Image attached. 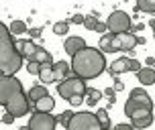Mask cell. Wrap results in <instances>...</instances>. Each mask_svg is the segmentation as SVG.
I'll return each mask as SVG.
<instances>
[{
	"mask_svg": "<svg viewBox=\"0 0 155 130\" xmlns=\"http://www.w3.org/2000/svg\"><path fill=\"white\" fill-rule=\"evenodd\" d=\"M16 49H18V53L23 55L25 59H29V61H31V59H33V55L37 53V49H39V47L35 45V43H33L31 39H29V41H27V39H18V41H16Z\"/></svg>",
	"mask_w": 155,
	"mask_h": 130,
	"instance_id": "12",
	"label": "cell"
},
{
	"mask_svg": "<svg viewBox=\"0 0 155 130\" xmlns=\"http://www.w3.org/2000/svg\"><path fill=\"white\" fill-rule=\"evenodd\" d=\"M29 94L23 92V85L15 75H2L0 77V104L4 106L6 112L12 116L21 118V116L29 114Z\"/></svg>",
	"mask_w": 155,
	"mask_h": 130,
	"instance_id": "1",
	"label": "cell"
},
{
	"mask_svg": "<svg viewBox=\"0 0 155 130\" xmlns=\"http://www.w3.org/2000/svg\"><path fill=\"white\" fill-rule=\"evenodd\" d=\"M31 61H37V63H41V65H53V61H51V53L45 51L43 47H39V49H37V53L33 55Z\"/></svg>",
	"mask_w": 155,
	"mask_h": 130,
	"instance_id": "16",
	"label": "cell"
},
{
	"mask_svg": "<svg viewBox=\"0 0 155 130\" xmlns=\"http://www.w3.org/2000/svg\"><path fill=\"white\" fill-rule=\"evenodd\" d=\"M131 59L133 57H118L114 63H110L108 65V71L112 77H116V75H120V73H127V71H131Z\"/></svg>",
	"mask_w": 155,
	"mask_h": 130,
	"instance_id": "10",
	"label": "cell"
},
{
	"mask_svg": "<svg viewBox=\"0 0 155 130\" xmlns=\"http://www.w3.org/2000/svg\"><path fill=\"white\" fill-rule=\"evenodd\" d=\"M86 96H88L86 102H88L90 106H94V104L102 98V92H100V90H94V87H88V90H86Z\"/></svg>",
	"mask_w": 155,
	"mask_h": 130,
	"instance_id": "25",
	"label": "cell"
},
{
	"mask_svg": "<svg viewBox=\"0 0 155 130\" xmlns=\"http://www.w3.org/2000/svg\"><path fill=\"white\" fill-rule=\"evenodd\" d=\"M86 79H82V77H68L65 81H61V84H57V94L61 96L63 100H68L70 102L74 96H84L86 94Z\"/></svg>",
	"mask_w": 155,
	"mask_h": 130,
	"instance_id": "5",
	"label": "cell"
},
{
	"mask_svg": "<svg viewBox=\"0 0 155 130\" xmlns=\"http://www.w3.org/2000/svg\"><path fill=\"white\" fill-rule=\"evenodd\" d=\"M137 79L141 81V85H153L155 84V69L143 67L141 71H137Z\"/></svg>",
	"mask_w": 155,
	"mask_h": 130,
	"instance_id": "15",
	"label": "cell"
},
{
	"mask_svg": "<svg viewBox=\"0 0 155 130\" xmlns=\"http://www.w3.org/2000/svg\"><path fill=\"white\" fill-rule=\"evenodd\" d=\"M76 114V112H71V110H65V112H61V114L57 116V122L61 124V126H68L70 124V120H71V116Z\"/></svg>",
	"mask_w": 155,
	"mask_h": 130,
	"instance_id": "28",
	"label": "cell"
},
{
	"mask_svg": "<svg viewBox=\"0 0 155 130\" xmlns=\"http://www.w3.org/2000/svg\"><path fill=\"white\" fill-rule=\"evenodd\" d=\"M129 98H131V100H137V102H141V104H145L147 108H151V110H153V102H151V98H149V94L143 90V85L133 87L131 94H129Z\"/></svg>",
	"mask_w": 155,
	"mask_h": 130,
	"instance_id": "14",
	"label": "cell"
},
{
	"mask_svg": "<svg viewBox=\"0 0 155 130\" xmlns=\"http://www.w3.org/2000/svg\"><path fill=\"white\" fill-rule=\"evenodd\" d=\"M104 96H106V100H108V104H114V102H116V90H114V87L104 90Z\"/></svg>",
	"mask_w": 155,
	"mask_h": 130,
	"instance_id": "30",
	"label": "cell"
},
{
	"mask_svg": "<svg viewBox=\"0 0 155 130\" xmlns=\"http://www.w3.org/2000/svg\"><path fill=\"white\" fill-rule=\"evenodd\" d=\"M137 45H145V37H137L135 33H120V35H114L112 37V53H118V51H133Z\"/></svg>",
	"mask_w": 155,
	"mask_h": 130,
	"instance_id": "6",
	"label": "cell"
},
{
	"mask_svg": "<svg viewBox=\"0 0 155 130\" xmlns=\"http://www.w3.org/2000/svg\"><path fill=\"white\" fill-rule=\"evenodd\" d=\"M35 108H37V112H51L55 108V100L51 96H45V98L39 100V102H35Z\"/></svg>",
	"mask_w": 155,
	"mask_h": 130,
	"instance_id": "17",
	"label": "cell"
},
{
	"mask_svg": "<svg viewBox=\"0 0 155 130\" xmlns=\"http://www.w3.org/2000/svg\"><path fill=\"white\" fill-rule=\"evenodd\" d=\"M141 69H143V67H141V63L137 61V59H131V71H133V73H137V71H141Z\"/></svg>",
	"mask_w": 155,
	"mask_h": 130,
	"instance_id": "34",
	"label": "cell"
},
{
	"mask_svg": "<svg viewBox=\"0 0 155 130\" xmlns=\"http://www.w3.org/2000/svg\"><path fill=\"white\" fill-rule=\"evenodd\" d=\"M137 12H155V0H137Z\"/></svg>",
	"mask_w": 155,
	"mask_h": 130,
	"instance_id": "22",
	"label": "cell"
},
{
	"mask_svg": "<svg viewBox=\"0 0 155 130\" xmlns=\"http://www.w3.org/2000/svg\"><path fill=\"white\" fill-rule=\"evenodd\" d=\"M104 130H110V128H104Z\"/></svg>",
	"mask_w": 155,
	"mask_h": 130,
	"instance_id": "44",
	"label": "cell"
},
{
	"mask_svg": "<svg viewBox=\"0 0 155 130\" xmlns=\"http://www.w3.org/2000/svg\"><path fill=\"white\" fill-rule=\"evenodd\" d=\"M153 39H155V29H153Z\"/></svg>",
	"mask_w": 155,
	"mask_h": 130,
	"instance_id": "43",
	"label": "cell"
},
{
	"mask_svg": "<svg viewBox=\"0 0 155 130\" xmlns=\"http://www.w3.org/2000/svg\"><path fill=\"white\" fill-rule=\"evenodd\" d=\"M131 124L135 126V130H143V128H149L153 124V114L149 116H143V118H137V120H131Z\"/></svg>",
	"mask_w": 155,
	"mask_h": 130,
	"instance_id": "21",
	"label": "cell"
},
{
	"mask_svg": "<svg viewBox=\"0 0 155 130\" xmlns=\"http://www.w3.org/2000/svg\"><path fill=\"white\" fill-rule=\"evenodd\" d=\"M151 27H153V29H155V18H153V21H151Z\"/></svg>",
	"mask_w": 155,
	"mask_h": 130,
	"instance_id": "42",
	"label": "cell"
},
{
	"mask_svg": "<svg viewBox=\"0 0 155 130\" xmlns=\"http://www.w3.org/2000/svg\"><path fill=\"white\" fill-rule=\"evenodd\" d=\"M84 27L88 29V31H96V27H98V14L94 12V14L86 16V21H84Z\"/></svg>",
	"mask_w": 155,
	"mask_h": 130,
	"instance_id": "27",
	"label": "cell"
},
{
	"mask_svg": "<svg viewBox=\"0 0 155 130\" xmlns=\"http://www.w3.org/2000/svg\"><path fill=\"white\" fill-rule=\"evenodd\" d=\"M106 27H108V33H112V35L129 33L133 29L131 14H127L124 10H114V12H110V16L106 18Z\"/></svg>",
	"mask_w": 155,
	"mask_h": 130,
	"instance_id": "7",
	"label": "cell"
},
{
	"mask_svg": "<svg viewBox=\"0 0 155 130\" xmlns=\"http://www.w3.org/2000/svg\"><path fill=\"white\" fill-rule=\"evenodd\" d=\"M112 87H114L116 92H123V90H124V84L120 81V79H116V77H114V85H112Z\"/></svg>",
	"mask_w": 155,
	"mask_h": 130,
	"instance_id": "38",
	"label": "cell"
},
{
	"mask_svg": "<svg viewBox=\"0 0 155 130\" xmlns=\"http://www.w3.org/2000/svg\"><path fill=\"white\" fill-rule=\"evenodd\" d=\"M65 128L68 130H104V126L100 124L98 116L86 110V112H76Z\"/></svg>",
	"mask_w": 155,
	"mask_h": 130,
	"instance_id": "4",
	"label": "cell"
},
{
	"mask_svg": "<svg viewBox=\"0 0 155 130\" xmlns=\"http://www.w3.org/2000/svg\"><path fill=\"white\" fill-rule=\"evenodd\" d=\"M82 102H84V96H74V98L70 100V104H71L74 108H76V106H80Z\"/></svg>",
	"mask_w": 155,
	"mask_h": 130,
	"instance_id": "35",
	"label": "cell"
},
{
	"mask_svg": "<svg viewBox=\"0 0 155 130\" xmlns=\"http://www.w3.org/2000/svg\"><path fill=\"white\" fill-rule=\"evenodd\" d=\"M143 29H145V24H143V23H139V24H135V27L131 29V33H141Z\"/></svg>",
	"mask_w": 155,
	"mask_h": 130,
	"instance_id": "39",
	"label": "cell"
},
{
	"mask_svg": "<svg viewBox=\"0 0 155 130\" xmlns=\"http://www.w3.org/2000/svg\"><path fill=\"white\" fill-rule=\"evenodd\" d=\"M55 124H57V116L49 112H35L29 120L31 130H55Z\"/></svg>",
	"mask_w": 155,
	"mask_h": 130,
	"instance_id": "8",
	"label": "cell"
},
{
	"mask_svg": "<svg viewBox=\"0 0 155 130\" xmlns=\"http://www.w3.org/2000/svg\"><path fill=\"white\" fill-rule=\"evenodd\" d=\"M153 112L151 108H147L145 104H141L137 100H127V104H124V114L129 116L131 120H137V118H143V116H149Z\"/></svg>",
	"mask_w": 155,
	"mask_h": 130,
	"instance_id": "9",
	"label": "cell"
},
{
	"mask_svg": "<svg viewBox=\"0 0 155 130\" xmlns=\"http://www.w3.org/2000/svg\"><path fill=\"white\" fill-rule=\"evenodd\" d=\"M96 116H98V120H100V124L104 126V128H110V114H108V110L100 108V110L96 112Z\"/></svg>",
	"mask_w": 155,
	"mask_h": 130,
	"instance_id": "26",
	"label": "cell"
},
{
	"mask_svg": "<svg viewBox=\"0 0 155 130\" xmlns=\"http://www.w3.org/2000/svg\"><path fill=\"white\" fill-rule=\"evenodd\" d=\"M53 33L59 35V37L68 35V33H70V21H59V23H55L53 24Z\"/></svg>",
	"mask_w": 155,
	"mask_h": 130,
	"instance_id": "24",
	"label": "cell"
},
{
	"mask_svg": "<svg viewBox=\"0 0 155 130\" xmlns=\"http://www.w3.org/2000/svg\"><path fill=\"white\" fill-rule=\"evenodd\" d=\"M41 33H43V29L35 27V29H29V37H31V39H39V37H41Z\"/></svg>",
	"mask_w": 155,
	"mask_h": 130,
	"instance_id": "33",
	"label": "cell"
},
{
	"mask_svg": "<svg viewBox=\"0 0 155 130\" xmlns=\"http://www.w3.org/2000/svg\"><path fill=\"white\" fill-rule=\"evenodd\" d=\"M21 130H31V126H23V128H21Z\"/></svg>",
	"mask_w": 155,
	"mask_h": 130,
	"instance_id": "41",
	"label": "cell"
},
{
	"mask_svg": "<svg viewBox=\"0 0 155 130\" xmlns=\"http://www.w3.org/2000/svg\"><path fill=\"white\" fill-rule=\"evenodd\" d=\"M23 55L16 49V41L12 39L10 27L0 24V71L2 75H15L23 67Z\"/></svg>",
	"mask_w": 155,
	"mask_h": 130,
	"instance_id": "3",
	"label": "cell"
},
{
	"mask_svg": "<svg viewBox=\"0 0 155 130\" xmlns=\"http://www.w3.org/2000/svg\"><path fill=\"white\" fill-rule=\"evenodd\" d=\"M145 65H147V67H153V65H155V59H153V57H147V59H145Z\"/></svg>",
	"mask_w": 155,
	"mask_h": 130,
	"instance_id": "40",
	"label": "cell"
},
{
	"mask_svg": "<svg viewBox=\"0 0 155 130\" xmlns=\"http://www.w3.org/2000/svg\"><path fill=\"white\" fill-rule=\"evenodd\" d=\"M84 21H86V16H84V14H74V16L70 18V23H71V24H84Z\"/></svg>",
	"mask_w": 155,
	"mask_h": 130,
	"instance_id": "31",
	"label": "cell"
},
{
	"mask_svg": "<svg viewBox=\"0 0 155 130\" xmlns=\"http://www.w3.org/2000/svg\"><path fill=\"white\" fill-rule=\"evenodd\" d=\"M10 33H12V35H25V33H29V27H27V23H23V21H12Z\"/></svg>",
	"mask_w": 155,
	"mask_h": 130,
	"instance_id": "23",
	"label": "cell"
},
{
	"mask_svg": "<svg viewBox=\"0 0 155 130\" xmlns=\"http://www.w3.org/2000/svg\"><path fill=\"white\" fill-rule=\"evenodd\" d=\"M70 71H74V69H71V63H65V61L53 63L55 84H61V81H65V79H68V75H70Z\"/></svg>",
	"mask_w": 155,
	"mask_h": 130,
	"instance_id": "13",
	"label": "cell"
},
{
	"mask_svg": "<svg viewBox=\"0 0 155 130\" xmlns=\"http://www.w3.org/2000/svg\"><path fill=\"white\" fill-rule=\"evenodd\" d=\"M39 77H41V81H45V85H47V84H55L53 65H43V69H41V73H39Z\"/></svg>",
	"mask_w": 155,
	"mask_h": 130,
	"instance_id": "20",
	"label": "cell"
},
{
	"mask_svg": "<svg viewBox=\"0 0 155 130\" xmlns=\"http://www.w3.org/2000/svg\"><path fill=\"white\" fill-rule=\"evenodd\" d=\"M106 31H108L106 23H98V27H96V33H102V35H106Z\"/></svg>",
	"mask_w": 155,
	"mask_h": 130,
	"instance_id": "37",
	"label": "cell"
},
{
	"mask_svg": "<svg viewBox=\"0 0 155 130\" xmlns=\"http://www.w3.org/2000/svg\"><path fill=\"white\" fill-rule=\"evenodd\" d=\"M86 47H88V45H86V41L82 37H68V39H65V43H63V51L74 57L76 53H80V51L86 49Z\"/></svg>",
	"mask_w": 155,
	"mask_h": 130,
	"instance_id": "11",
	"label": "cell"
},
{
	"mask_svg": "<svg viewBox=\"0 0 155 130\" xmlns=\"http://www.w3.org/2000/svg\"><path fill=\"white\" fill-rule=\"evenodd\" d=\"M112 33H106V35H102L100 41H98V49H100L102 53H112Z\"/></svg>",
	"mask_w": 155,
	"mask_h": 130,
	"instance_id": "19",
	"label": "cell"
},
{
	"mask_svg": "<svg viewBox=\"0 0 155 130\" xmlns=\"http://www.w3.org/2000/svg\"><path fill=\"white\" fill-rule=\"evenodd\" d=\"M71 69L82 79H94V77L102 75L108 67H106V57L100 49L86 47L71 57Z\"/></svg>",
	"mask_w": 155,
	"mask_h": 130,
	"instance_id": "2",
	"label": "cell"
},
{
	"mask_svg": "<svg viewBox=\"0 0 155 130\" xmlns=\"http://www.w3.org/2000/svg\"><path fill=\"white\" fill-rule=\"evenodd\" d=\"M15 118H16V116H12L10 112H4V114H2V124H12V122H15Z\"/></svg>",
	"mask_w": 155,
	"mask_h": 130,
	"instance_id": "32",
	"label": "cell"
},
{
	"mask_svg": "<svg viewBox=\"0 0 155 130\" xmlns=\"http://www.w3.org/2000/svg\"><path fill=\"white\" fill-rule=\"evenodd\" d=\"M45 96H49V92H47L45 85H33L31 90H29V100L31 102H39L41 98H45Z\"/></svg>",
	"mask_w": 155,
	"mask_h": 130,
	"instance_id": "18",
	"label": "cell"
},
{
	"mask_svg": "<svg viewBox=\"0 0 155 130\" xmlns=\"http://www.w3.org/2000/svg\"><path fill=\"white\" fill-rule=\"evenodd\" d=\"M41 69H43V65L37 61H29V65H27V71L31 73V75H39L41 73Z\"/></svg>",
	"mask_w": 155,
	"mask_h": 130,
	"instance_id": "29",
	"label": "cell"
},
{
	"mask_svg": "<svg viewBox=\"0 0 155 130\" xmlns=\"http://www.w3.org/2000/svg\"><path fill=\"white\" fill-rule=\"evenodd\" d=\"M112 130H135V126L133 124H116Z\"/></svg>",
	"mask_w": 155,
	"mask_h": 130,
	"instance_id": "36",
	"label": "cell"
}]
</instances>
